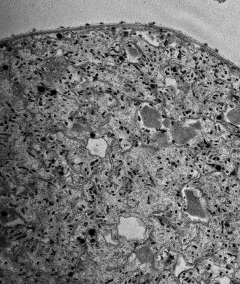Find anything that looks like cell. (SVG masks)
<instances>
[{
	"label": "cell",
	"mask_w": 240,
	"mask_h": 284,
	"mask_svg": "<svg viewBox=\"0 0 240 284\" xmlns=\"http://www.w3.org/2000/svg\"><path fill=\"white\" fill-rule=\"evenodd\" d=\"M77 240L81 244H84L86 243L85 239L83 238H78Z\"/></svg>",
	"instance_id": "obj_8"
},
{
	"label": "cell",
	"mask_w": 240,
	"mask_h": 284,
	"mask_svg": "<svg viewBox=\"0 0 240 284\" xmlns=\"http://www.w3.org/2000/svg\"><path fill=\"white\" fill-rule=\"evenodd\" d=\"M186 202V211L192 217L205 218L207 217L206 203L198 189L189 188L184 192Z\"/></svg>",
	"instance_id": "obj_2"
},
{
	"label": "cell",
	"mask_w": 240,
	"mask_h": 284,
	"mask_svg": "<svg viewBox=\"0 0 240 284\" xmlns=\"http://www.w3.org/2000/svg\"><path fill=\"white\" fill-rule=\"evenodd\" d=\"M226 120L235 126H240V109L234 108L227 111L225 115Z\"/></svg>",
	"instance_id": "obj_6"
},
{
	"label": "cell",
	"mask_w": 240,
	"mask_h": 284,
	"mask_svg": "<svg viewBox=\"0 0 240 284\" xmlns=\"http://www.w3.org/2000/svg\"><path fill=\"white\" fill-rule=\"evenodd\" d=\"M139 119L145 127L157 128L160 126L161 117L159 112L150 105H144L139 111Z\"/></svg>",
	"instance_id": "obj_3"
},
{
	"label": "cell",
	"mask_w": 240,
	"mask_h": 284,
	"mask_svg": "<svg viewBox=\"0 0 240 284\" xmlns=\"http://www.w3.org/2000/svg\"><path fill=\"white\" fill-rule=\"evenodd\" d=\"M173 133L174 139L178 144L186 143L196 135L194 130L184 127L174 128Z\"/></svg>",
	"instance_id": "obj_5"
},
{
	"label": "cell",
	"mask_w": 240,
	"mask_h": 284,
	"mask_svg": "<svg viewBox=\"0 0 240 284\" xmlns=\"http://www.w3.org/2000/svg\"><path fill=\"white\" fill-rule=\"evenodd\" d=\"M88 235L93 238L96 235V231L93 228L89 229L88 231Z\"/></svg>",
	"instance_id": "obj_7"
},
{
	"label": "cell",
	"mask_w": 240,
	"mask_h": 284,
	"mask_svg": "<svg viewBox=\"0 0 240 284\" xmlns=\"http://www.w3.org/2000/svg\"><path fill=\"white\" fill-rule=\"evenodd\" d=\"M216 1H217L218 2H223L224 1H225V0H216Z\"/></svg>",
	"instance_id": "obj_9"
},
{
	"label": "cell",
	"mask_w": 240,
	"mask_h": 284,
	"mask_svg": "<svg viewBox=\"0 0 240 284\" xmlns=\"http://www.w3.org/2000/svg\"><path fill=\"white\" fill-rule=\"evenodd\" d=\"M146 225L138 218L121 217L118 225V233L128 240H142L146 234Z\"/></svg>",
	"instance_id": "obj_1"
},
{
	"label": "cell",
	"mask_w": 240,
	"mask_h": 284,
	"mask_svg": "<svg viewBox=\"0 0 240 284\" xmlns=\"http://www.w3.org/2000/svg\"><path fill=\"white\" fill-rule=\"evenodd\" d=\"M108 145L104 138H89L87 141L86 149L94 156L104 158L106 156Z\"/></svg>",
	"instance_id": "obj_4"
}]
</instances>
